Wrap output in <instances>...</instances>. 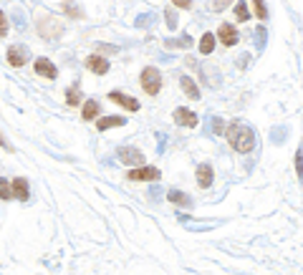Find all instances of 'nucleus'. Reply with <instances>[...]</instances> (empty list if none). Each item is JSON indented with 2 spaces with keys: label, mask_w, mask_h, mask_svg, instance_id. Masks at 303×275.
I'll return each instance as SVG.
<instances>
[{
  "label": "nucleus",
  "mask_w": 303,
  "mask_h": 275,
  "mask_svg": "<svg viewBox=\"0 0 303 275\" xmlns=\"http://www.w3.org/2000/svg\"><path fill=\"white\" fill-rule=\"evenodd\" d=\"M217 33H220V41H222L225 46H235V43H238V31H235L230 23H222Z\"/></svg>",
  "instance_id": "11"
},
{
  "label": "nucleus",
  "mask_w": 303,
  "mask_h": 275,
  "mask_svg": "<svg viewBox=\"0 0 303 275\" xmlns=\"http://www.w3.org/2000/svg\"><path fill=\"white\" fill-rule=\"evenodd\" d=\"M197 184L200 187H210L212 184V167L210 164H200L197 167Z\"/></svg>",
  "instance_id": "12"
},
{
  "label": "nucleus",
  "mask_w": 303,
  "mask_h": 275,
  "mask_svg": "<svg viewBox=\"0 0 303 275\" xmlns=\"http://www.w3.org/2000/svg\"><path fill=\"white\" fill-rule=\"evenodd\" d=\"M38 28H41V36H43V38H58V36H61V31H63L56 21H48V18H46V21H41V23H38Z\"/></svg>",
  "instance_id": "8"
},
{
  "label": "nucleus",
  "mask_w": 303,
  "mask_h": 275,
  "mask_svg": "<svg viewBox=\"0 0 303 275\" xmlns=\"http://www.w3.org/2000/svg\"><path fill=\"white\" fill-rule=\"evenodd\" d=\"M66 101H68L71 106H76V104L81 101V96H79V89H68V94H66Z\"/></svg>",
  "instance_id": "27"
},
{
  "label": "nucleus",
  "mask_w": 303,
  "mask_h": 275,
  "mask_svg": "<svg viewBox=\"0 0 303 275\" xmlns=\"http://www.w3.org/2000/svg\"><path fill=\"white\" fill-rule=\"evenodd\" d=\"M295 177L303 179V152L300 149L295 152Z\"/></svg>",
  "instance_id": "25"
},
{
  "label": "nucleus",
  "mask_w": 303,
  "mask_h": 275,
  "mask_svg": "<svg viewBox=\"0 0 303 275\" xmlns=\"http://www.w3.org/2000/svg\"><path fill=\"white\" fill-rule=\"evenodd\" d=\"M212 51H215V36H212V33H205L202 41H200V53H202V56H210Z\"/></svg>",
  "instance_id": "18"
},
{
  "label": "nucleus",
  "mask_w": 303,
  "mask_h": 275,
  "mask_svg": "<svg viewBox=\"0 0 303 275\" xmlns=\"http://www.w3.org/2000/svg\"><path fill=\"white\" fill-rule=\"evenodd\" d=\"M149 21H155V16H141V18H136V23H134V26H136V28H141V26H144V23H149Z\"/></svg>",
  "instance_id": "32"
},
{
  "label": "nucleus",
  "mask_w": 303,
  "mask_h": 275,
  "mask_svg": "<svg viewBox=\"0 0 303 275\" xmlns=\"http://www.w3.org/2000/svg\"><path fill=\"white\" fill-rule=\"evenodd\" d=\"M175 121L180 124V126H197V114L195 111H190V109H185V106H180L177 111H175Z\"/></svg>",
  "instance_id": "7"
},
{
  "label": "nucleus",
  "mask_w": 303,
  "mask_h": 275,
  "mask_svg": "<svg viewBox=\"0 0 303 275\" xmlns=\"http://www.w3.org/2000/svg\"><path fill=\"white\" fill-rule=\"evenodd\" d=\"M86 68L94 71V74H99V76H104V74L109 71V63H106V58H101V56H89V58H86Z\"/></svg>",
  "instance_id": "10"
},
{
  "label": "nucleus",
  "mask_w": 303,
  "mask_h": 275,
  "mask_svg": "<svg viewBox=\"0 0 303 275\" xmlns=\"http://www.w3.org/2000/svg\"><path fill=\"white\" fill-rule=\"evenodd\" d=\"M165 46H167V48H190V46H192V38H190V36H182V38H177V41L170 38V41H165Z\"/></svg>",
  "instance_id": "20"
},
{
  "label": "nucleus",
  "mask_w": 303,
  "mask_h": 275,
  "mask_svg": "<svg viewBox=\"0 0 303 275\" xmlns=\"http://www.w3.org/2000/svg\"><path fill=\"white\" fill-rule=\"evenodd\" d=\"M228 139H230V144H233L238 152H243V154L253 152V147H255V134H253V129L240 126V124H230V126H228Z\"/></svg>",
  "instance_id": "1"
},
{
  "label": "nucleus",
  "mask_w": 303,
  "mask_h": 275,
  "mask_svg": "<svg viewBox=\"0 0 303 275\" xmlns=\"http://www.w3.org/2000/svg\"><path fill=\"white\" fill-rule=\"evenodd\" d=\"M13 18H16V26H18V28H26V18H23L21 11H13Z\"/></svg>",
  "instance_id": "31"
},
{
  "label": "nucleus",
  "mask_w": 303,
  "mask_h": 275,
  "mask_svg": "<svg viewBox=\"0 0 303 275\" xmlns=\"http://www.w3.org/2000/svg\"><path fill=\"white\" fill-rule=\"evenodd\" d=\"M230 3H233V0H215V3H212V11H215V13H220V11H225Z\"/></svg>",
  "instance_id": "29"
},
{
  "label": "nucleus",
  "mask_w": 303,
  "mask_h": 275,
  "mask_svg": "<svg viewBox=\"0 0 303 275\" xmlns=\"http://www.w3.org/2000/svg\"><path fill=\"white\" fill-rule=\"evenodd\" d=\"M180 86H182V91L190 96V99H200V91H197V84L190 79V76H182L180 79Z\"/></svg>",
  "instance_id": "16"
},
{
  "label": "nucleus",
  "mask_w": 303,
  "mask_h": 275,
  "mask_svg": "<svg viewBox=\"0 0 303 275\" xmlns=\"http://www.w3.org/2000/svg\"><path fill=\"white\" fill-rule=\"evenodd\" d=\"M126 124V119L124 116H104V119H99V131H106V129H111V126H124Z\"/></svg>",
  "instance_id": "14"
},
{
  "label": "nucleus",
  "mask_w": 303,
  "mask_h": 275,
  "mask_svg": "<svg viewBox=\"0 0 303 275\" xmlns=\"http://www.w3.org/2000/svg\"><path fill=\"white\" fill-rule=\"evenodd\" d=\"M11 194H13V184L0 177V199H11Z\"/></svg>",
  "instance_id": "22"
},
{
  "label": "nucleus",
  "mask_w": 303,
  "mask_h": 275,
  "mask_svg": "<svg viewBox=\"0 0 303 275\" xmlns=\"http://www.w3.org/2000/svg\"><path fill=\"white\" fill-rule=\"evenodd\" d=\"M167 199H170V202H175V204H180V207H192V197H187V194H185V192H180V189L167 192Z\"/></svg>",
  "instance_id": "15"
},
{
  "label": "nucleus",
  "mask_w": 303,
  "mask_h": 275,
  "mask_svg": "<svg viewBox=\"0 0 303 275\" xmlns=\"http://www.w3.org/2000/svg\"><path fill=\"white\" fill-rule=\"evenodd\" d=\"M116 157H119V162H124L129 167H141L144 164V154L139 149H131V147H121L116 152Z\"/></svg>",
  "instance_id": "3"
},
{
  "label": "nucleus",
  "mask_w": 303,
  "mask_h": 275,
  "mask_svg": "<svg viewBox=\"0 0 303 275\" xmlns=\"http://www.w3.org/2000/svg\"><path fill=\"white\" fill-rule=\"evenodd\" d=\"M253 38H255V51H263L265 48V41H268V28L265 26H258L253 31Z\"/></svg>",
  "instance_id": "17"
},
{
  "label": "nucleus",
  "mask_w": 303,
  "mask_h": 275,
  "mask_svg": "<svg viewBox=\"0 0 303 275\" xmlns=\"http://www.w3.org/2000/svg\"><path fill=\"white\" fill-rule=\"evenodd\" d=\"M126 177L131 182H155V179H160V169L157 167H139V169H131Z\"/></svg>",
  "instance_id": "4"
},
{
  "label": "nucleus",
  "mask_w": 303,
  "mask_h": 275,
  "mask_svg": "<svg viewBox=\"0 0 303 275\" xmlns=\"http://www.w3.org/2000/svg\"><path fill=\"white\" fill-rule=\"evenodd\" d=\"M253 6H255V16H258L260 21H265V18H268V11H265V3H263V0H253Z\"/></svg>",
  "instance_id": "24"
},
{
  "label": "nucleus",
  "mask_w": 303,
  "mask_h": 275,
  "mask_svg": "<svg viewBox=\"0 0 303 275\" xmlns=\"http://www.w3.org/2000/svg\"><path fill=\"white\" fill-rule=\"evenodd\" d=\"M141 86H144V91L146 94H152V96H155L160 89H162V74L157 71V68H144L141 71Z\"/></svg>",
  "instance_id": "2"
},
{
  "label": "nucleus",
  "mask_w": 303,
  "mask_h": 275,
  "mask_svg": "<svg viewBox=\"0 0 303 275\" xmlns=\"http://www.w3.org/2000/svg\"><path fill=\"white\" fill-rule=\"evenodd\" d=\"M13 197H18V199H23V202L31 197V192H28V182H26L23 177L13 179Z\"/></svg>",
  "instance_id": "13"
},
{
  "label": "nucleus",
  "mask_w": 303,
  "mask_h": 275,
  "mask_svg": "<svg viewBox=\"0 0 303 275\" xmlns=\"http://www.w3.org/2000/svg\"><path fill=\"white\" fill-rule=\"evenodd\" d=\"M81 116H84V121H91L94 116H99V101H86Z\"/></svg>",
  "instance_id": "19"
},
{
  "label": "nucleus",
  "mask_w": 303,
  "mask_h": 275,
  "mask_svg": "<svg viewBox=\"0 0 303 275\" xmlns=\"http://www.w3.org/2000/svg\"><path fill=\"white\" fill-rule=\"evenodd\" d=\"M165 21H167V26H170V31H175V28H177V13H175L172 8H170V11L165 13Z\"/></svg>",
  "instance_id": "26"
},
{
  "label": "nucleus",
  "mask_w": 303,
  "mask_h": 275,
  "mask_svg": "<svg viewBox=\"0 0 303 275\" xmlns=\"http://www.w3.org/2000/svg\"><path fill=\"white\" fill-rule=\"evenodd\" d=\"M172 3H175L177 8H190V6H192V0H172Z\"/></svg>",
  "instance_id": "33"
},
{
  "label": "nucleus",
  "mask_w": 303,
  "mask_h": 275,
  "mask_svg": "<svg viewBox=\"0 0 303 275\" xmlns=\"http://www.w3.org/2000/svg\"><path fill=\"white\" fill-rule=\"evenodd\" d=\"M6 33H8V18H6V13H0V38Z\"/></svg>",
  "instance_id": "30"
},
{
  "label": "nucleus",
  "mask_w": 303,
  "mask_h": 275,
  "mask_svg": "<svg viewBox=\"0 0 303 275\" xmlns=\"http://www.w3.org/2000/svg\"><path fill=\"white\" fill-rule=\"evenodd\" d=\"M109 101H114V104H119V106H124V109H129V111H139V101L131 99V96H126V94L109 91Z\"/></svg>",
  "instance_id": "6"
},
{
  "label": "nucleus",
  "mask_w": 303,
  "mask_h": 275,
  "mask_svg": "<svg viewBox=\"0 0 303 275\" xmlns=\"http://www.w3.org/2000/svg\"><path fill=\"white\" fill-rule=\"evenodd\" d=\"M26 61H28V48L26 46H11L8 48V63L11 66H26Z\"/></svg>",
  "instance_id": "5"
},
{
  "label": "nucleus",
  "mask_w": 303,
  "mask_h": 275,
  "mask_svg": "<svg viewBox=\"0 0 303 275\" xmlns=\"http://www.w3.org/2000/svg\"><path fill=\"white\" fill-rule=\"evenodd\" d=\"M33 68H36V74H38V76H43V79H56V74H58V71H56V66H53L48 58H38Z\"/></svg>",
  "instance_id": "9"
},
{
  "label": "nucleus",
  "mask_w": 303,
  "mask_h": 275,
  "mask_svg": "<svg viewBox=\"0 0 303 275\" xmlns=\"http://www.w3.org/2000/svg\"><path fill=\"white\" fill-rule=\"evenodd\" d=\"M0 147H8V142H6L3 136H0Z\"/></svg>",
  "instance_id": "34"
},
{
  "label": "nucleus",
  "mask_w": 303,
  "mask_h": 275,
  "mask_svg": "<svg viewBox=\"0 0 303 275\" xmlns=\"http://www.w3.org/2000/svg\"><path fill=\"white\" fill-rule=\"evenodd\" d=\"M270 139H273L275 144H280V142L285 139V129H283V126H278V129H273V131H270Z\"/></svg>",
  "instance_id": "28"
},
{
  "label": "nucleus",
  "mask_w": 303,
  "mask_h": 275,
  "mask_svg": "<svg viewBox=\"0 0 303 275\" xmlns=\"http://www.w3.org/2000/svg\"><path fill=\"white\" fill-rule=\"evenodd\" d=\"M235 16H238V21H248L250 18V11H248V6L245 3H235Z\"/></svg>",
  "instance_id": "23"
},
{
  "label": "nucleus",
  "mask_w": 303,
  "mask_h": 275,
  "mask_svg": "<svg viewBox=\"0 0 303 275\" xmlns=\"http://www.w3.org/2000/svg\"><path fill=\"white\" fill-rule=\"evenodd\" d=\"M222 129H225V121L222 119H207V131L210 134H222Z\"/></svg>",
  "instance_id": "21"
}]
</instances>
